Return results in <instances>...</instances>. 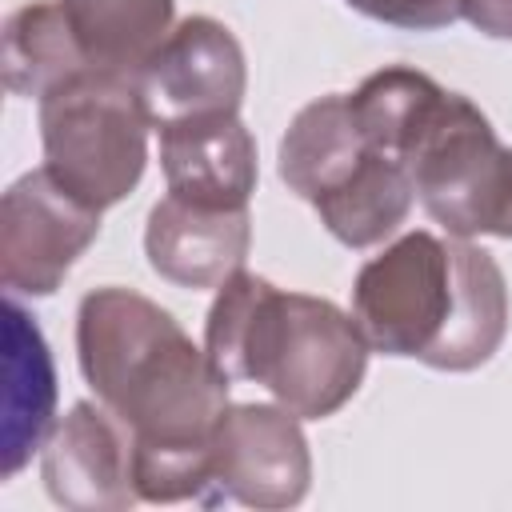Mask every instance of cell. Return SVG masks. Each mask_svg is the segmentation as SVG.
<instances>
[{"mask_svg": "<svg viewBox=\"0 0 512 512\" xmlns=\"http://www.w3.org/2000/svg\"><path fill=\"white\" fill-rule=\"evenodd\" d=\"M460 16L484 36L512 40V0H460Z\"/></svg>", "mask_w": 512, "mask_h": 512, "instance_id": "17", "label": "cell"}, {"mask_svg": "<svg viewBox=\"0 0 512 512\" xmlns=\"http://www.w3.org/2000/svg\"><path fill=\"white\" fill-rule=\"evenodd\" d=\"M76 356L96 400L132 432L140 500L212 504V428L228 376L156 300L108 284L76 308Z\"/></svg>", "mask_w": 512, "mask_h": 512, "instance_id": "1", "label": "cell"}, {"mask_svg": "<svg viewBox=\"0 0 512 512\" xmlns=\"http://www.w3.org/2000/svg\"><path fill=\"white\" fill-rule=\"evenodd\" d=\"M100 208L68 192L48 168L24 172L0 204V280L12 296H48L96 240Z\"/></svg>", "mask_w": 512, "mask_h": 512, "instance_id": "7", "label": "cell"}, {"mask_svg": "<svg viewBox=\"0 0 512 512\" xmlns=\"http://www.w3.org/2000/svg\"><path fill=\"white\" fill-rule=\"evenodd\" d=\"M56 372L36 320L8 300V388H4V480H12L52 428Z\"/></svg>", "mask_w": 512, "mask_h": 512, "instance_id": "13", "label": "cell"}, {"mask_svg": "<svg viewBox=\"0 0 512 512\" xmlns=\"http://www.w3.org/2000/svg\"><path fill=\"white\" fill-rule=\"evenodd\" d=\"M416 200L448 236L512 240V148L460 92H444L404 156Z\"/></svg>", "mask_w": 512, "mask_h": 512, "instance_id": "6", "label": "cell"}, {"mask_svg": "<svg viewBox=\"0 0 512 512\" xmlns=\"http://www.w3.org/2000/svg\"><path fill=\"white\" fill-rule=\"evenodd\" d=\"M44 488L72 512H120L136 504L132 432L104 404H72L44 444Z\"/></svg>", "mask_w": 512, "mask_h": 512, "instance_id": "10", "label": "cell"}, {"mask_svg": "<svg viewBox=\"0 0 512 512\" xmlns=\"http://www.w3.org/2000/svg\"><path fill=\"white\" fill-rule=\"evenodd\" d=\"M280 180L316 208L320 224L348 248L392 236L412 200V176L384 156L356 124L348 96L332 92L304 104L280 140Z\"/></svg>", "mask_w": 512, "mask_h": 512, "instance_id": "4", "label": "cell"}, {"mask_svg": "<svg viewBox=\"0 0 512 512\" xmlns=\"http://www.w3.org/2000/svg\"><path fill=\"white\" fill-rule=\"evenodd\" d=\"M92 68L140 72L168 40L176 0H60Z\"/></svg>", "mask_w": 512, "mask_h": 512, "instance_id": "14", "label": "cell"}, {"mask_svg": "<svg viewBox=\"0 0 512 512\" xmlns=\"http://www.w3.org/2000/svg\"><path fill=\"white\" fill-rule=\"evenodd\" d=\"M136 76L156 128L188 116L236 112L248 84L236 36L212 16L180 20Z\"/></svg>", "mask_w": 512, "mask_h": 512, "instance_id": "9", "label": "cell"}, {"mask_svg": "<svg viewBox=\"0 0 512 512\" xmlns=\"http://www.w3.org/2000/svg\"><path fill=\"white\" fill-rule=\"evenodd\" d=\"M252 244L248 208L204 204L168 192L144 228V252L156 276L176 288H220L244 268Z\"/></svg>", "mask_w": 512, "mask_h": 512, "instance_id": "11", "label": "cell"}, {"mask_svg": "<svg viewBox=\"0 0 512 512\" xmlns=\"http://www.w3.org/2000/svg\"><path fill=\"white\" fill-rule=\"evenodd\" d=\"M92 68L64 8L32 0L4 20V84L12 96H44L60 80Z\"/></svg>", "mask_w": 512, "mask_h": 512, "instance_id": "15", "label": "cell"}, {"mask_svg": "<svg viewBox=\"0 0 512 512\" xmlns=\"http://www.w3.org/2000/svg\"><path fill=\"white\" fill-rule=\"evenodd\" d=\"M156 132L168 192L204 204L248 208L256 192V140L236 112L188 116Z\"/></svg>", "mask_w": 512, "mask_h": 512, "instance_id": "12", "label": "cell"}, {"mask_svg": "<svg viewBox=\"0 0 512 512\" xmlns=\"http://www.w3.org/2000/svg\"><path fill=\"white\" fill-rule=\"evenodd\" d=\"M300 416L284 404H228L212 428V500L292 508L312 480Z\"/></svg>", "mask_w": 512, "mask_h": 512, "instance_id": "8", "label": "cell"}, {"mask_svg": "<svg viewBox=\"0 0 512 512\" xmlns=\"http://www.w3.org/2000/svg\"><path fill=\"white\" fill-rule=\"evenodd\" d=\"M204 352L228 380L264 384L300 420L340 412L368 368V340L348 312L320 296L280 292L244 268L216 288Z\"/></svg>", "mask_w": 512, "mask_h": 512, "instance_id": "3", "label": "cell"}, {"mask_svg": "<svg viewBox=\"0 0 512 512\" xmlns=\"http://www.w3.org/2000/svg\"><path fill=\"white\" fill-rule=\"evenodd\" d=\"M352 320L384 356L472 372L508 332V284L484 248L416 228L356 272Z\"/></svg>", "mask_w": 512, "mask_h": 512, "instance_id": "2", "label": "cell"}, {"mask_svg": "<svg viewBox=\"0 0 512 512\" xmlns=\"http://www.w3.org/2000/svg\"><path fill=\"white\" fill-rule=\"evenodd\" d=\"M344 4L380 24L412 28V32H432L460 16V0H344Z\"/></svg>", "mask_w": 512, "mask_h": 512, "instance_id": "16", "label": "cell"}, {"mask_svg": "<svg viewBox=\"0 0 512 512\" xmlns=\"http://www.w3.org/2000/svg\"><path fill=\"white\" fill-rule=\"evenodd\" d=\"M148 128L156 124L136 72L84 68L40 96L44 168L100 212L140 184Z\"/></svg>", "mask_w": 512, "mask_h": 512, "instance_id": "5", "label": "cell"}]
</instances>
